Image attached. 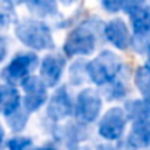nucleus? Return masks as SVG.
<instances>
[{"label":"nucleus","mask_w":150,"mask_h":150,"mask_svg":"<svg viewBox=\"0 0 150 150\" xmlns=\"http://www.w3.org/2000/svg\"><path fill=\"white\" fill-rule=\"evenodd\" d=\"M122 69L121 57L112 50L100 52L87 65L88 78L99 87H105L112 81L118 80V74Z\"/></svg>","instance_id":"2"},{"label":"nucleus","mask_w":150,"mask_h":150,"mask_svg":"<svg viewBox=\"0 0 150 150\" xmlns=\"http://www.w3.org/2000/svg\"><path fill=\"white\" fill-rule=\"evenodd\" d=\"M35 150H57V149H54L53 146H44V147H38Z\"/></svg>","instance_id":"26"},{"label":"nucleus","mask_w":150,"mask_h":150,"mask_svg":"<svg viewBox=\"0 0 150 150\" xmlns=\"http://www.w3.org/2000/svg\"><path fill=\"white\" fill-rule=\"evenodd\" d=\"M38 66V57L33 52H19L16 53L9 65L3 69L2 78L9 86L22 84L28 77H31V72Z\"/></svg>","instance_id":"4"},{"label":"nucleus","mask_w":150,"mask_h":150,"mask_svg":"<svg viewBox=\"0 0 150 150\" xmlns=\"http://www.w3.org/2000/svg\"><path fill=\"white\" fill-rule=\"evenodd\" d=\"M97 43L94 28L86 22L75 27L66 37L63 43V53L66 57L75 56H88L94 52Z\"/></svg>","instance_id":"3"},{"label":"nucleus","mask_w":150,"mask_h":150,"mask_svg":"<svg viewBox=\"0 0 150 150\" xmlns=\"http://www.w3.org/2000/svg\"><path fill=\"white\" fill-rule=\"evenodd\" d=\"M87 65H88V62H86V60H83V59L75 60V62L71 65V68H69V81H71V84L80 86V84L84 83L86 77H88Z\"/></svg>","instance_id":"18"},{"label":"nucleus","mask_w":150,"mask_h":150,"mask_svg":"<svg viewBox=\"0 0 150 150\" xmlns=\"http://www.w3.org/2000/svg\"><path fill=\"white\" fill-rule=\"evenodd\" d=\"M147 60H149V65H150V50H149V53H147Z\"/></svg>","instance_id":"27"},{"label":"nucleus","mask_w":150,"mask_h":150,"mask_svg":"<svg viewBox=\"0 0 150 150\" xmlns=\"http://www.w3.org/2000/svg\"><path fill=\"white\" fill-rule=\"evenodd\" d=\"M127 115L125 110L122 108H110L109 110H106V113L102 116L100 122H99V134L102 138L113 141V140H119L121 135L124 134L125 125H127Z\"/></svg>","instance_id":"7"},{"label":"nucleus","mask_w":150,"mask_h":150,"mask_svg":"<svg viewBox=\"0 0 150 150\" xmlns=\"http://www.w3.org/2000/svg\"><path fill=\"white\" fill-rule=\"evenodd\" d=\"M103 34L106 37V40L113 44L115 47H118L119 50H125L129 47L132 37L129 35V30L127 27V24L124 22V19L121 18H115L110 19L109 22L105 24L103 28Z\"/></svg>","instance_id":"11"},{"label":"nucleus","mask_w":150,"mask_h":150,"mask_svg":"<svg viewBox=\"0 0 150 150\" xmlns=\"http://www.w3.org/2000/svg\"><path fill=\"white\" fill-rule=\"evenodd\" d=\"M0 21H2V27H8L12 21H15V13H13V8L9 2L3 3V8L0 11Z\"/></svg>","instance_id":"21"},{"label":"nucleus","mask_w":150,"mask_h":150,"mask_svg":"<svg viewBox=\"0 0 150 150\" xmlns=\"http://www.w3.org/2000/svg\"><path fill=\"white\" fill-rule=\"evenodd\" d=\"M134 35H150V6L143 2H127L124 6Z\"/></svg>","instance_id":"9"},{"label":"nucleus","mask_w":150,"mask_h":150,"mask_svg":"<svg viewBox=\"0 0 150 150\" xmlns=\"http://www.w3.org/2000/svg\"><path fill=\"white\" fill-rule=\"evenodd\" d=\"M15 35L22 44L33 50H46L54 47L52 30L43 21L33 18L22 19L15 27Z\"/></svg>","instance_id":"1"},{"label":"nucleus","mask_w":150,"mask_h":150,"mask_svg":"<svg viewBox=\"0 0 150 150\" xmlns=\"http://www.w3.org/2000/svg\"><path fill=\"white\" fill-rule=\"evenodd\" d=\"M102 110V97L100 93L94 88H84L78 93L75 102V118L81 124L94 122Z\"/></svg>","instance_id":"5"},{"label":"nucleus","mask_w":150,"mask_h":150,"mask_svg":"<svg viewBox=\"0 0 150 150\" xmlns=\"http://www.w3.org/2000/svg\"><path fill=\"white\" fill-rule=\"evenodd\" d=\"M96 150H116V149L110 144H100V146H97Z\"/></svg>","instance_id":"25"},{"label":"nucleus","mask_w":150,"mask_h":150,"mask_svg":"<svg viewBox=\"0 0 150 150\" xmlns=\"http://www.w3.org/2000/svg\"><path fill=\"white\" fill-rule=\"evenodd\" d=\"M21 87L24 88V99H22V109L28 113L37 112L49 99L47 94V86L43 83V80L35 75L28 77Z\"/></svg>","instance_id":"6"},{"label":"nucleus","mask_w":150,"mask_h":150,"mask_svg":"<svg viewBox=\"0 0 150 150\" xmlns=\"http://www.w3.org/2000/svg\"><path fill=\"white\" fill-rule=\"evenodd\" d=\"M66 65V59L62 54L52 53L41 59L40 63V78L47 86V88L56 87L62 78V74Z\"/></svg>","instance_id":"10"},{"label":"nucleus","mask_w":150,"mask_h":150,"mask_svg":"<svg viewBox=\"0 0 150 150\" xmlns=\"http://www.w3.org/2000/svg\"><path fill=\"white\" fill-rule=\"evenodd\" d=\"M9 150H27L31 146V138L28 137H13L9 140Z\"/></svg>","instance_id":"22"},{"label":"nucleus","mask_w":150,"mask_h":150,"mask_svg":"<svg viewBox=\"0 0 150 150\" xmlns=\"http://www.w3.org/2000/svg\"><path fill=\"white\" fill-rule=\"evenodd\" d=\"M127 141L135 150L150 147V121L134 122L127 137Z\"/></svg>","instance_id":"13"},{"label":"nucleus","mask_w":150,"mask_h":150,"mask_svg":"<svg viewBox=\"0 0 150 150\" xmlns=\"http://www.w3.org/2000/svg\"><path fill=\"white\" fill-rule=\"evenodd\" d=\"M118 150H135V149H134V147L125 140V141H122V143L118 146Z\"/></svg>","instance_id":"24"},{"label":"nucleus","mask_w":150,"mask_h":150,"mask_svg":"<svg viewBox=\"0 0 150 150\" xmlns=\"http://www.w3.org/2000/svg\"><path fill=\"white\" fill-rule=\"evenodd\" d=\"M0 99H2V113L5 118L16 113L22 108L21 94L15 86H9L3 83L2 87H0Z\"/></svg>","instance_id":"12"},{"label":"nucleus","mask_w":150,"mask_h":150,"mask_svg":"<svg viewBox=\"0 0 150 150\" xmlns=\"http://www.w3.org/2000/svg\"><path fill=\"white\" fill-rule=\"evenodd\" d=\"M102 6H103V9H106L109 13H116V12H119L121 9H124L125 2H110V0H108V2H102Z\"/></svg>","instance_id":"23"},{"label":"nucleus","mask_w":150,"mask_h":150,"mask_svg":"<svg viewBox=\"0 0 150 150\" xmlns=\"http://www.w3.org/2000/svg\"><path fill=\"white\" fill-rule=\"evenodd\" d=\"M65 135H66V141H68L69 149H75V147H80V143L87 138L88 131H87L84 124L72 122V124H68L65 127Z\"/></svg>","instance_id":"15"},{"label":"nucleus","mask_w":150,"mask_h":150,"mask_svg":"<svg viewBox=\"0 0 150 150\" xmlns=\"http://www.w3.org/2000/svg\"><path fill=\"white\" fill-rule=\"evenodd\" d=\"M124 110L128 121H132V124L141 121H150V102L144 99H132L125 102Z\"/></svg>","instance_id":"14"},{"label":"nucleus","mask_w":150,"mask_h":150,"mask_svg":"<svg viewBox=\"0 0 150 150\" xmlns=\"http://www.w3.org/2000/svg\"><path fill=\"white\" fill-rule=\"evenodd\" d=\"M127 96V87L122 81L115 80L110 84L105 86V97L108 100H122Z\"/></svg>","instance_id":"19"},{"label":"nucleus","mask_w":150,"mask_h":150,"mask_svg":"<svg viewBox=\"0 0 150 150\" xmlns=\"http://www.w3.org/2000/svg\"><path fill=\"white\" fill-rule=\"evenodd\" d=\"M27 8L37 18H49V16H54L59 13L56 2H50V0H33V2H27Z\"/></svg>","instance_id":"16"},{"label":"nucleus","mask_w":150,"mask_h":150,"mask_svg":"<svg viewBox=\"0 0 150 150\" xmlns=\"http://www.w3.org/2000/svg\"><path fill=\"white\" fill-rule=\"evenodd\" d=\"M28 115H30V113L25 112V110L21 108L16 113L8 116V118H6V122H8V125L11 127L12 131L19 132V131H22V129L25 128V125H27V122H28Z\"/></svg>","instance_id":"20"},{"label":"nucleus","mask_w":150,"mask_h":150,"mask_svg":"<svg viewBox=\"0 0 150 150\" xmlns=\"http://www.w3.org/2000/svg\"><path fill=\"white\" fill-rule=\"evenodd\" d=\"M134 83L143 99L150 102V65L140 66L134 74Z\"/></svg>","instance_id":"17"},{"label":"nucleus","mask_w":150,"mask_h":150,"mask_svg":"<svg viewBox=\"0 0 150 150\" xmlns=\"http://www.w3.org/2000/svg\"><path fill=\"white\" fill-rule=\"evenodd\" d=\"M72 113H75V105L72 103V99L68 93L66 86H60L52 94V97L47 103L46 115L52 121L57 122V121H62V119L71 116Z\"/></svg>","instance_id":"8"}]
</instances>
